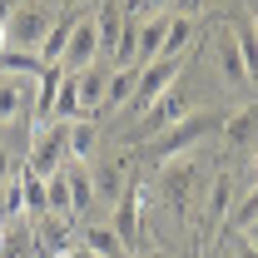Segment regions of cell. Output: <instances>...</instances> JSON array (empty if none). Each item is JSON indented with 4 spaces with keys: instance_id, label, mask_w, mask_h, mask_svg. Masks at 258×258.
Masks as SVG:
<instances>
[{
    "instance_id": "cell-35",
    "label": "cell",
    "mask_w": 258,
    "mask_h": 258,
    "mask_svg": "<svg viewBox=\"0 0 258 258\" xmlns=\"http://www.w3.org/2000/svg\"><path fill=\"white\" fill-rule=\"evenodd\" d=\"M253 174H258V159H253ZM253 184H258V179H253Z\"/></svg>"
},
{
    "instance_id": "cell-33",
    "label": "cell",
    "mask_w": 258,
    "mask_h": 258,
    "mask_svg": "<svg viewBox=\"0 0 258 258\" xmlns=\"http://www.w3.org/2000/svg\"><path fill=\"white\" fill-rule=\"evenodd\" d=\"M248 20H253V35H258V0H253V15H248Z\"/></svg>"
},
{
    "instance_id": "cell-27",
    "label": "cell",
    "mask_w": 258,
    "mask_h": 258,
    "mask_svg": "<svg viewBox=\"0 0 258 258\" xmlns=\"http://www.w3.org/2000/svg\"><path fill=\"white\" fill-rule=\"evenodd\" d=\"M20 189H25V209H30V219L50 214V204H45V179H40V174L20 169Z\"/></svg>"
},
{
    "instance_id": "cell-10",
    "label": "cell",
    "mask_w": 258,
    "mask_h": 258,
    "mask_svg": "<svg viewBox=\"0 0 258 258\" xmlns=\"http://www.w3.org/2000/svg\"><path fill=\"white\" fill-rule=\"evenodd\" d=\"M70 80H75V95H80V119H99L104 90H109V64L95 60V64H85V70H75Z\"/></svg>"
},
{
    "instance_id": "cell-5",
    "label": "cell",
    "mask_w": 258,
    "mask_h": 258,
    "mask_svg": "<svg viewBox=\"0 0 258 258\" xmlns=\"http://www.w3.org/2000/svg\"><path fill=\"white\" fill-rule=\"evenodd\" d=\"M189 60H194V50H189V55H179V60H154V64H144V70H139V85H134V95H129L124 109L139 119V114H144V109H149V104H154V99H159L179 75H184V64H189Z\"/></svg>"
},
{
    "instance_id": "cell-3",
    "label": "cell",
    "mask_w": 258,
    "mask_h": 258,
    "mask_svg": "<svg viewBox=\"0 0 258 258\" xmlns=\"http://www.w3.org/2000/svg\"><path fill=\"white\" fill-rule=\"evenodd\" d=\"M189 114H194V90L184 85V75H179V80L134 119V134H129V139H134V144H149V139H159L164 129H174L179 119H189Z\"/></svg>"
},
{
    "instance_id": "cell-7",
    "label": "cell",
    "mask_w": 258,
    "mask_h": 258,
    "mask_svg": "<svg viewBox=\"0 0 258 258\" xmlns=\"http://www.w3.org/2000/svg\"><path fill=\"white\" fill-rule=\"evenodd\" d=\"M50 25H55V15H50L45 5H15V15H10V25H5V35H10L5 50H35V55H40V40L50 35Z\"/></svg>"
},
{
    "instance_id": "cell-30",
    "label": "cell",
    "mask_w": 258,
    "mask_h": 258,
    "mask_svg": "<svg viewBox=\"0 0 258 258\" xmlns=\"http://www.w3.org/2000/svg\"><path fill=\"white\" fill-rule=\"evenodd\" d=\"M174 10L179 15H199V10H209V0H174Z\"/></svg>"
},
{
    "instance_id": "cell-19",
    "label": "cell",
    "mask_w": 258,
    "mask_h": 258,
    "mask_svg": "<svg viewBox=\"0 0 258 258\" xmlns=\"http://www.w3.org/2000/svg\"><path fill=\"white\" fill-rule=\"evenodd\" d=\"M64 174H70V209H75V219H85L90 214V204H95V184H90V169L85 164H64Z\"/></svg>"
},
{
    "instance_id": "cell-8",
    "label": "cell",
    "mask_w": 258,
    "mask_h": 258,
    "mask_svg": "<svg viewBox=\"0 0 258 258\" xmlns=\"http://www.w3.org/2000/svg\"><path fill=\"white\" fill-rule=\"evenodd\" d=\"M30 233H35L40 258H60L75 248V219L70 214H40V219H30Z\"/></svg>"
},
{
    "instance_id": "cell-11",
    "label": "cell",
    "mask_w": 258,
    "mask_h": 258,
    "mask_svg": "<svg viewBox=\"0 0 258 258\" xmlns=\"http://www.w3.org/2000/svg\"><path fill=\"white\" fill-rule=\"evenodd\" d=\"M228 214H233V174H214L209 179V204H204V243L219 233V228H228Z\"/></svg>"
},
{
    "instance_id": "cell-31",
    "label": "cell",
    "mask_w": 258,
    "mask_h": 258,
    "mask_svg": "<svg viewBox=\"0 0 258 258\" xmlns=\"http://www.w3.org/2000/svg\"><path fill=\"white\" fill-rule=\"evenodd\" d=\"M15 5H20V0H0V25H10V15H15Z\"/></svg>"
},
{
    "instance_id": "cell-17",
    "label": "cell",
    "mask_w": 258,
    "mask_h": 258,
    "mask_svg": "<svg viewBox=\"0 0 258 258\" xmlns=\"http://www.w3.org/2000/svg\"><path fill=\"white\" fill-rule=\"evenodd\" d=\"M75 25H80V15H75V10L55 15L50 35L40 40V60H45V64H60V55H64V45H70V35H75Z\"/></svg>"
},
{
    "instance_id": "cell-4",
    "label": "cell",
    "mask_w": 258,
    "mask_h": 258,
    "mask_svg": "<svg viewBox=\"0 0 258 258\" xmlns=\"http://www.w3.org/2000/svg\"><path fill=\"white\" fill-rule=\"evenodd\" d=\"M60 164H70V124L64 119H50V124L30 129V149H25V169L50 179Z\"/></svg>"
},
{
    "instance_id": "cell-32",
    "label": "cell",
    "mask_w": 258,
    "mask_h": 258,
    "mask_svg": "<svg viewBox=\"0 0 258 258\" xmlns=\"http://www.w3.org/2000/svg\"><path fill=\"white\" fill-rule=\"evenodd\" d=\"M243 238H248V243H253V248H258V219H253V224H248V228H243Z\"/></svg>"
},
{
    "instance_id": "cell-28",
    "label": "cell",
    "mask_w": 258,
    "mask_h": 258,
    "mask_svg": "<svg viewBox=\"0 0 258 258\" xmlns=\"http://www.w3.org/2000/svg\"><path fill=\"white\" fill-rule=\"evenodd\" d=\"M15 174H20V169H15V149H10V144H0V184H10Z\"/></svg>"
},
{
    "instance_id": "cell-2",
    "label": "cell",
    "mask_w": 258,
    "mask_h": 258,
    "mask_svg": "<svg viewBox=\"0 0 258 258\" xmlns=\"http://www.w3.org/2000/svg\"><path fill=\"white\" fill-rule=\"evenodd\" d=\"M199 184H204V159H199V149H189V154H179V159L159 164V204L169 209V214L189 219Z\"/></svg>"
},
{
    "instance_id": "cell-34",
    "label": "cell",
    "mask_w": 258,
    "mask_h": 258,
    "mask_svg": "<svg viewBox=\"0 0 258 258\" xmlns=\"http://www.w3.org/2000/svg\"><path fill=\"white\" fill-rule=\"evenodd\" d=\"M5 45H10V35H5V25H0V50H5Z\"/></svg>"
},
{
    "instance_id": "cell-1",
    "label": "cell",
    "mask_w": 258,
    "mask_h": 258,
    "mask_svg": "<svg viewBox=\"0 0 258 258\" xmlns=\"http://www.w3.org/2000/svg\"><path fill=\"white\" fill-rule=\"evenodd\" d=\"M228 109H194L189 119H179L174 129H164L159 139H149V144H139V154H144V164H169L179 159V154H189V149H199V139H219V129H224Z\"/></svg>"
},
{
    "instance_id": "cell-12",
    "label": "cell",
    "mask_w": 258,
    "mask_h": 258,
    "mask_svg": "<svg viewBox=\"0 0 258 258\" xmlns=\"http://www.w3.org/2000/svg\"><path fill=\"white\" fill-rule=\"evenodd\" d=\"M95 60H99V30H95L90 15H80V25H75V35H70V45H64V55H60V70L75 75V70H85V64H95Z\"/></svg>"
},
{
    "instance_id": "cell-18",
    "label": "cell",
    "mask_w": 258,
    "mask_h": 258,
    "mask_svg": "<svg viewBox=\"0 0 258 258\" xmlns=\"http://www.w3.org/2000/svg\"><path fill=\"white\" fill-rule=\"evenodd\" d=\"M134 85H139V64H114L109 70V90H104V109H124Z\"/></svg>"
},
{
    "instance_id": "cell-20",
    "label": "cell",
    "mask_w": 258,
    "mask_h": 258,
    "mask_svg": "<svg viewBox=\"0 0 258 258\" xmlns=\"http://www.w3.org/2000/svg\"><path fill=\"white\" fill-rule=\"evenodd\" d=\"M194 20L189 15H174L169 20V35H164V50H159V60H179V55H189L194 50Z\"/></svg>"
},
{
    "instance_id": "cell-6",
    "label": "cell",
    "mask_w": 258,
    "mask_h": 258,
    "mask_svg": "<svg viewBox=\"0 0 258 258\" xmlns=\"http://www.w3.org/2000/svg\"><path fill=\"white\" fill-rule=\"evenodd\" d=\"M144 204H149V184L144 179H129L124 199L109 209V224H114V233H119L124 248H139L144 243Z\"/></svg>"
},
{
    "instance_id": "cell-26",
    "label": "cell",
    "mask_w": 258,
    "mask_h": 258,
    "mask_svg": "<svg viewBox=\"0 0 258 258\" xmlns=\"http://www.w3.org/2000/svg\"><path fill=\"white\" fill-rule=\"evenodd\" d=\"M45 204H50V214H70V219H75V209H70V174H64V164L45 179Z\"/></svg>"
},
{
    "instance_id": "cell-25",
    "label": "cell",
    "mask_w": 258,
    "mask_h": 258,
    "mask_svg": "<svg viewBox=\"0 0 258 258\" xmlns=\"http://www.w3.org/2000/svg\"><path fill=\"white\" fill-rule=\"evenodd\" d=\"M0 258H40V253H35V233H30V224H25V228H20V224L5 228V238H0Z\"/></svg>"
},
{
    "instance_id": "cell-9",
    "label": "cell",
    "mask_w": 258,
    "mask_h": 258,
    "mask_svg": "<svg viewBox=\"0 0 258 258\" xmlns=\"http://www.w3.org/2000/svg\"><path fill=\"white\" fill-rule=\"evenodd\" d=\"M35 124V80L30 75H0V124Z\"/></svg>"
},
{
    "instance_id": "cell-14",
    "label": "cell",
    "mask_w": 258,
    "mask_h": 258,
    "mask_svg": "<svg viewBox=\"0 0 258 258\" xmlns=\"http://www.w3.org/2000/svg\"><path fill=\"white\" fill-rule=\"evenodd\" d=\"M219 134H224L228 149H253V144H258V99H253V104H243V109H233Z\"/></svg>"
},
{
    "instance_id": "cell-13",
    "label": "cell",
    "mask_w": 258,
    "mask_h": 258,
    "mask_svg": "<svg viewBox=\"0 0 258 258\" xmlns=\"http://www.w3.org/2000/svg\"><path fill=\"white\" fill-rule=\"evenodd\" d=\"M90 184H95V199H104L109 209L124 199V189H129V159H99L95 169H90Z\"/></svg>"
},
{
    "instance_id": "cell-29",
    "label": "cell",
    "mask_w": 258,
    "mask_h": 258,
    "mask_svg": "<svg viewBox=\"0 0 258 258\" xmlns=\"http://www.w3.org/2000/svg\"><path fill=\"white\" fill-rule=\"evenodd\" d=\"M228 238H233V228H228ZM233 258H258V248L248 238H233Z\"/></svg>"
},
{
    "instance_id": "cell-36",
    "label": "cell",
    "mask_w": 258,
    "mask_h": 258,
    "mask_svg": "<svg viewBox=\"0 0 258 258\" xmlns=\"http://www.w3.org/2000/svg\"><path fill=\"white\" fill-rule=\"evenodd\" d=\"M70 5H75V0H70Z\"/></svg>"
},
{
    "instance_id": "cell-24",
    "label": "cell",
    "mask_w": 258,
    "mask_h": 258,
    "mask_svg": "<svg viewBox=\"0 0 258 258\" xmlns=\"http://www.w3.org/2000/svg\"><path fill=\"white\" fill-rule=\"evenodd\" d=\"M0 75H30V80H40L45 60L35 50H0Z\"/></svg>"
},
{
    "instance_id": "cell-15",
    "label": "cell",
    "mask_w": 258,
    "mask_h": 258,
    "mask_svg": "<svg viewBox=\"0 0 258 258\" xmlns=\"http://www.w3.org/2000/svg\"><path fill=\"white\" fill-rule=\"evenodd\" d=\"M169 20H174V15H144V25H139V50H134V64H139V70L159 60L164 35H169Z\"/></svg>"
},
{
    "instance_id": "cell-23",
    "label": "cell",
    "mask_w": 258,
    "mask_h": 258,
    "mask_svg": "<svg viewBox=\"0 0 258 258\" xmlns=\"http://www.w3.org/2000/svg\"><path fill=\"white\" fill-rule=\"evenodd\" d=\"M95 144H99V119H75L70 124V159H90L95 154Z\"/></svg>"
},
{
    "instance_id": "cell-16",
    "label": "cell",
    "mask_w": 258,
    "mask_h": 258,
    "mask_svg": "<svg viewBox=\"0 0 258 258\" xmlns=\"http://www.w3.org/2000/svg\"><path fill=\"white\" fill-rule=\"evenodd\" d=\"M80 248H90L95 258H129V248L119 243L114 224H85L80 228Z\"/></svg>"
},
{
    "instance_id": "cell-21",
    "label": "cell",
    "mask_w": 258,
    "mask_h": 258,
    "mask_svg": "<svg viewBox=\"0 0 258 258\" xmlns=\"http://www.w3.org/2000/svg\"><path fill=\"white\" fill-rule=\"evenodd\" d=\"M214 60H219L224 85H248V80H243V60H238V40H233V30L219 35V50H214Z\"/></svg>"
},
{
    "instance_id": "cell-22",
    "label": "cell",
    "mask_w": 258,
    "mask_h": 258,
    "mask_svg": "<svg viewBox=\"0 0 258 258\" xmlns=\"http://www.w3.org/2000/svg\"><path fill=\"white\" fill-rule=\"evenodd\" d=\"M233 40H238L243 80H248V85H258V35H253V20H238V25H233Z\"/></svg>"
}]
</instances>
